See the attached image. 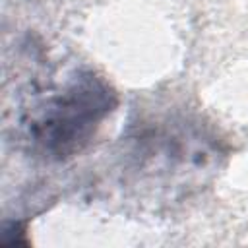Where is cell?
Masks as SVG:
<instances>
[{
	"label": "cell",
	"instance_id": "1",
	"mask_svg": "<svg viewBox=\"0 0 248 248\" xmlns=\"http://www.w3.org/2000/svg\"><path fill=\"white\" fill-rule=\"evenodd\" d=\"M107 110H110L107 89L91 79L81 81L46 107L39 138L54 153L79 149Z\"/></svg>",
	"mask_w": 248,
	"mask_h": 248
}]
</instances>
